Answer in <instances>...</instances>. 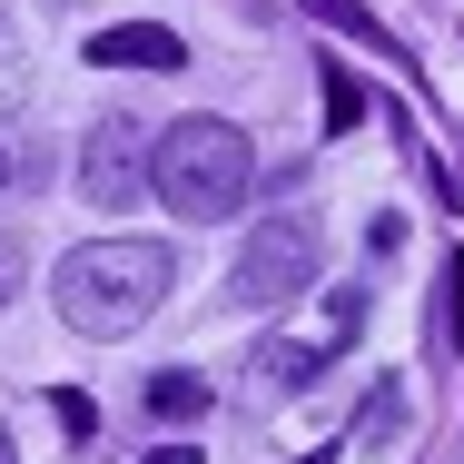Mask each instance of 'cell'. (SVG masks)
<instances>
[{
    "mask_svg": "<svg viewBox=\"0 0 464 464\" xmlns=\"http://www.w3.org/2000/svg\"><path fill=\"white\" fill-rule=\"evenodd\" d=\"M306 20H326V30L366 40V50H385V60L405 70V40H395V20H375V10H356V0H306Z\"/></svg>",
    "mask_w": 464,
    "mask_h": 464,
    "instance_id": "obj_6",
    "label": "cell"
},
{
    "mask_svg": "<svg viewBox=\"0 0 464 464\" xmlns=\"http://www.w3.org/2000/svg\"><path fill=\"white\" fill-rule=\"evenodd\" d=\"M218 395H208V375H188V366H169V375H149V415L159 425H198Z\"/></svg>",
    "mask_w": 464,
    "mask_h": 464,
    "instance_id": "obj_7",
    "label": "cell"
},
{
    "mask_svg": "<svg viewBox=\"0 0 464 464\" xmlns=\"http://www.w3.org/2000/svg\"><path fill=\"white\" fill-rule=\"evenodd\" d=\"M435 346H445V356H464V247L445 257V296H435Z\"/></svg>",
    "mask_w": 464,
    "mask_h": 464,
    "instance_id": "obj_9",
    "label": "cell"
},
{
    "mask_svg": "<svg viewBox=\"0 0 464 464\" xmlns=\"http://www.w3.org/2000/svg\"><path fill=\"white\" fill-rule=\"evenodd\" d=\"M395 435H405V385H375V395H366V425H356V445H366V455H385Z\"/></svg>",
    "mask_w": 464,
    "mask_h": 464,
    "instance_id": "obj_8",
    "label": "cell"
},
{
    "mask_svg": "<svg viewBox=\"0 0 464 464\" xmlns=\"http://www.w3.org/2000/svg\"><path fill=\"white\" fill-rule=\"evenodd\" d=\"M326 326H336V336H356V326H366V296H356V286H336V296H326Z\"/></svg>",
    "mask_w": 464,
    "mask_h": 464,
    "instance_id": "obj_12",
    "label": "cell"
},
{
    "mask_svg": "<svg viewBox=\"0 0 464 464\" xmlns=\"http://www.w3.org/2000/svg\"><path fill=\"white\" fill-rule=\"evenodd\" d=\"M60 435H70V445L99 435V405H90V395H60Z\"/></svg>",
    "mask_w": 464,
    "mask_h": 464,
    "instance_id": "obj_11",
    "label": "cell"
},
{
    "mask_svg": "<svg viewBox=\"0 0 464 464\" xmlns=\"http://www.w3.org/2000/svg\"><path fill=\"white\" fill-rule=\"evenodd\" d=\"M80 159H90V169H80V188H90L99 208H119V198H139V188H149V169H139V159H149V139H139L129 119H99Z\"/></svg>",
    "mask_w": 464,
    "mask_h": 464,
    "instance_id": "obj_4",
    "label": "cell"
},
{
    "mask_svg": "<svg viewBox=\"0 0 464 464\" xmlns=\"http://www.w3.org/2000/svg\"><path fill=\"white\" fill-rule=\"evenodd\" d=\"M149 464H198V455H188V445H159V455H149Z\"/></svg>",
    "mask_w": 464,
    "mask_h": 464,
    "instance_id": "obj_13",
    "label": "cell"
},
{
    "mask_svg": "<svg viewBox=\"0 0 464 464\" xmlns=\"http://www.w3.org/2000/svg\"><path fill=\"white\" fill-rule=\"evenodd\" d=\"M316 277V237L296 227V218H267L257 237H237V306H286L296 286Z\"/></svg>",
    "mask_w": 464,
    "mask_h": 464,
    "instance_id": "obj_3",
    "label": "cell"
},
{
    "mask_svg": "<svg viewBox=\"0 0 464 464\" xmlns=\"http://www.w3.org/2000/svg\"><path fill=\"white\" fill-rule=\"evenodd\" d=\"M0 464H20V455H10V435H0Z\"/></svg>",
    "mask_w": 464,
    "mask_h": 464,
    "instance_id": "obj_15",
    "label": "cell"
},
{
    "mask_svg": "<svg viewBox=\"0 0 464 464\" xmlns=\"http://www.w3.org/2000/svg\"><path fill=\"white\" fill-rule=\"evenodd\" d=\"M90 60L99 70H179V30H159V20H109V30H90Z\"/></svg>",
    "mask_w": 464,
    "mask_h": 464,
    "instance_id": "obj_5",
    "label": "cell"
},
{
    "mask_svg": "<svg viewBox=\"0 0 464 464\" xmlns=\"http://www.w3.org/2000/svg\"><path fill=\"white\" fill-rule=\"evenodd\" d=\"M316 80H326V129H336V139H346V129H356V119H366V90H356V80H346V70H316Z\"/></svg>",
    "mask_w": 464,
    "mask_h": 464,
    "instance_id": "obj_10",
    "label": "cell"
},
{
    "mask_svg": "<svg viewBox=\"0 0 464 464\" xmlns=\"http://www.w3.org/2000/svg\"><path fill=\"white\" fill-rule=\"evenodd\" d=\"M306 464H336V445H316V455H306Z\"/></svg>",
    "mask_w": 464,
    "mask_h": 464,
    "instance_id": "obj_14",
    "label": "cell"
},
{
    "mask_svg": "<svg viewBox=\"0 0 464 464\" xmlns=\"http://www.w3.org/2000/svg\"><path fill=\"white\" fill-rule=\"evenodd\" d=\"M149 188H159L169 218L218 227V218L247 208V188H257V149L237 139V119H169V129L149 139Z\"/></svg>",
    "mask_w": 464,
    "mask_h": 464,
    "instance_id": "obj_1",
    "label": "cell"
},
{
    "mask_svg": "<svg viewBox=\"0 0 464 464\" xmlns=\"http://www.w3.org/2000/svg\"><path fill=\"white\" fill-rule=\"evenodd\" d=\"M169 277H179V267H169L159 237H90V247H70V257L50 267V296H60L70 326H90V336H129L139 316H159Z\"/></svg>",
    "mask_w": 464,
    "mask_h": 464,
    "instance_id": "obj_2",
    "label": "cell"
}]
</instances>
